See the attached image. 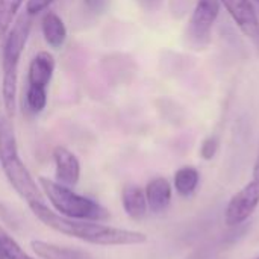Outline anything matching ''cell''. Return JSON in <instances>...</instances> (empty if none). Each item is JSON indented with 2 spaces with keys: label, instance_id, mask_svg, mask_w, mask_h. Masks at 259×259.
Returning a JSON list of instances; mask_svg holds the SVG:
<instances>
[{
  "label": "cell",
  "instance_id": "obj_7",
  "mask_svg": "<svg viewBox=\"0 0 259 259\" xmlns=\"http://www.w3.org/2000/svg\"><path fill=\"white\" fill-rule=\"evenodd\" d=\"M220 3L246 36L259 39V17L252 0H220Z\"/></svg>",
  "mask_w": 259,
  "mask_h": 259
},
{
  "label": "cell",
  "instance_id": "obj_15",
  "mask_svg": "<svg viewBox=\"0 0 259 259\" xmlns=\"http://www.w3.org/2000/svg\"><path fill=\"white\" fill-rule=\"evenodd\" d=\"M24 0H0V39L14 24V18Z\"/></svg>",
  "mask_w": 259,
  "mask_h": 259
},
{
  "label": "cell",
  "instance_id": "obj_10",
  "mask_svg": "<svg viewBox=\"0 0 259 259\" xmlns=\"http://www.w3.org/2000/svg\"><path fill=\"white\" fill-rule=\"evenodd\" d=\"M55 71V58L49 52H39L29 64L27 83L33 88L47 90Z\"/></svg>",
  "mask_w": 259,
  "mask_h": 259
},
{
  "label": "cell",
  "instance_id": "obj_6",
  "mask_svg": "<svg viewBox=\"0 0 259 259\" xmlns=\"http://www.w3.org/2000/svg\"><path fill=\"white\" fill-rule=\"evenodd\" d=\"M259 206V182L250 181L240 191H237L225 211V223L229 228L238 226L249 220Z\"/></svg>",
  "mask_w": 259,
  "mask_h": 259
},
{
  "label": "cell",
  "instance_id": "obj_13",
  "mask_svg": "<svg viewBox=\"0 0 259 259\" xmlns=\"http://www.w3.org/2000/svg\"><path fill=\"white\" fill-rule=\"evenodd\" d=\"M41 30L46 42L52 49H59L67 39V27L59 15L55 12H46L41 20Z\"/></svg>",
  "mask_w": 259,
  "mask_h": 259
},
{
  "label": "cell",
  "instance_id": "obj_19",
  "mask_svg": "<svg viewBox=\"0 0 259 259\" xmlns=\"http://www.w3.org/2000/svg\"><path fill=\"white\" fill-rule=\"evenodd\" d=\"M55 0H27L26 3V14L29 15H36L39 12H42L44 9L49 8V5H52Z\"/></svg>",
  "mask_w": 259,
  "mask_h": 259
},
{
  "label": "cell",
  "instance_id": "obj_25",
  "mask_svg": "<svg viewBox=\"0 0 259 259\" xmlns=\"http://www.w3.org/2000/svg\"><path fill=\"white\" fill-rule=\"evenodd\" d=\"M255 2H256V3H258V5H259V0H255Z\"/></svg>",
  "mask_w": 259,
  "mask_h": 259
},
{
  "label": "cell",
  "instance_id": "obj_23",
  "mask_svg": "<svg viewBox=\"0 0 259 259\" xmlns=\"http://www.w3.org/2000/svg\"><path fill=\"white\" fill-rule=\"evenodd\" d=\"M178 3H181V2H178ZM182 3H184V8H182V9H178V8H176V9L173 11V12H175V15H176V14H178V15H182V14L185 12V9H187V6L190 5V0H184Z\"/></svg>",
  "mask_w": 259,
  "mask_h": 259
},
{
  "label": "cell",
  "instance_id": "obj_21",
  "mask_svg": "<svg viewBox=\"0 0 259 259\" xmlns=\"http://www.w3.org/2000/svg\"><path fill=\"white\" fill-rule=\"evenodd\" d=\"M252 176H253V181L259 182V147H258V153H256V159H255V164H253Z\"/></svg>",
  "mask_w": 259,
  "mask_h": 259
},
{
  "label": "cell",
  "instance_id": "obj_9",
  "mask_svg": "<svg viewBox=\"0 0 259 259\" xmlns=\"http://www.w3.org/2000/svg\"><path fill=\"white\" fill-rule=\"evenodd\" d=\"M144 194H146L149 209L155 214H159V212H164L170 206L171 196H173V187L168 182V179L158 176L147 182Z\"/></svg>",
  "mask_w": 259,
  "mask_h": 259
},
{
  "label": "cell",
  "instance_id": "obj_5",
  "mask_svg": "<svg viewBox=\"0 0 259 259\" xmlns=\"http://www.w3.org/2000/svg\"><path fill=\"white\" fill-rule=\"evenodd\" d=\"M220 0H197L193 9L188 27L187 38L188 42L196 49L202 50L209 46L211 33L215 20L220 14Z\"/></svg>",
  "mask_w": 259,
  "mask_h": 259
},
{
  "label": "cell",
  "instance_id": "obj_17",
  "mask_svg": "<svg viewBox=\"0 0 259 259\" xmlns=\"http://www.w3.org/2000/svg\"><path fill=\"white\" fill-rule=\"evenodd\" d=\"M26 102H27V108H29L33 114L41 112V111L46 108V105H47V90H44V88L27 87Z\"/></svg>",
  "mask_w": 259,
  "mask_h": 259
},
{
  "label": "cell",
  "instance_id": "obj_12",
  "mask_svg": "<svg viewBox=\"0 0 259 259\" xmlns=\"http://www.w3.org/2000/svg\"><path fill=\"white\" fill-rule=\"evenodd\" d=\"M121 205L132 220H141L147 214V200L144 190L138 185H127L121 191Z\"/></svg>",
  "mask_w": 259,
  "mask_h": 259
},
{
  "label": "cell",
  "instance_id": "obj_22",
  "mask_svg": "<svg viewBox=\"0 0 259 259\" xmlns=\"http://www.w3.org/2000/svg\"><path fill=\"white\" fill-rule=\"evenodd\" d=\"M144 3H146L150 9H156V8L161 6L162 0H144Z\"/></svg>",
  "mask_w": 259,
  "mask_h": 259
},
{
  "label": "cell",
  "instance_id": "obj_8",
  "mask_svg": "<svg viewBox=\"0 0 259 259\" xmlns=\"http://www.w3.org/2000/svg\"><path fill=\"white\" fill-rule=\"evenodd\" d=\"M55 161V181L68 188L77 185L80 179V162L77 156L67 147L58 146L53 150Z\"/></svg>",
  "mask_w": 259,
  "mask_h": 259
},
{
  "label": "cell",
  "instance_id": "obj_1",
  "mask_svg": "<svg viewBox=\"0 0 259 259\" xmlns=\"http://www.w3.org/2000/svg\"><path fill=\"white\" fill-rule=\"evenodd\" d=\"M33 215L47 228L85 241L94 246H137L147 241V235L138 231L120 229L106 225H100L88 220L65 219L46 206V203H35L29 206Z\"/></svg>",
  "mask_w": 259,
  "mask_h": 259
},
{
  "label": "cell",
  "instance_id": "obj_3",
  "mask_svg": "<svg viewBox=\"0 0 259 259\" xmlns=\"http://www.w3.org/2000/svg\"><path fill=\"white\" fill-rule=\"evenodd\" d=\"M32 27V15L23 14L8 30V36L3 47L2 68H3V82H2V96L3 103L9 115L15 111V96H17V77H18V64L23 55L26 41L29 38Z\"/></svg>",
  "mask_w": 259,
  "mask_h": 259
},
{
  "label": "cell",
  "instance_id": "obj_2",
  "mask_svg": "<svg viewBox=\"0 0 259 259\" xmlns=\"http://www.w3.org/2000/svg\"><path fill=\"white\" fill-rule=\"evenodd\" d=\"M0 165L8 182L15 193L26 200L27 206L44 203V194L41 188L36 185V181L32 178L18 155L14 127L6 118L0 120Z\"/></svg>",
  "mask_w": 259,
  "mask_h": 259
},
{
  "label": "cell",
  "instance_id": "obj_24",
  "mask_svg": "<svg viewBox=\"0 0 259 259\" xmlns=\"http://www.w3.org/2000/svg\"><path fill=\"white\" fill-rule=\"evenodd\" d=\"M0 259H6L5 258V253H3V250H2V246H0Z\"/></svg>",
  "mask_w": 259,
  "mask_h": 259
},
{
  "label": "cell",
  "instance_id": "obj_4",
  "mask_svg": "<svg viewBox=\"0 0 259 259\" xmlns=\"http://www.w3.org/2000/svg\"><path fill=\"white\" fill-rule=\"evenodd\" d=\"M39 188L49 199L50 205L59 212V215L71 220L103 222L109 219V211L100 203L74 193L71 188L58 184L56 181L39 178Z\"/></svg>",
  "mask_w": 259,
  "mask_h": 259
},
{
  "label": "cell",
  "instance_id": "obj_11",
  "mask_svg": "<svg viewBox=\"0 0 259 259\" xmlns=\"http://www.w3.org/2000/svg\"><path fill=\"white\" fill-rule=\"evenodd\" d=\"M30 247L35 255L41 259H93V256L79 249L62 247L53 243L33 240L30 241Z\"/></svg>",
  "mask_w": 259,
  "mask_h": 259
},
{
  "label": "cell",
  "instance_id": "obj_26",
  "mask_svg": "<svg viewBox=\"0 0 259 259\" xmlns=\"http://www.w3.org/2000/svg\"><path fill=\"white\" fill-rule=\"evenodd\" d=\"M258 259H259V258H258Z\"/></svg>",
  "mask_w": 259,
  "mask_h": 259
},
{
  "label": "cell",
  "instance_id": "obj_14",
  "mask_svg": "<svg viewBox=\"0 0 259 259\" xmlns=\"http://www.w3.org/2000/svg\"><path fill=\"white\" fill-rule=\"evenodd\" d=\"M199 181H200V175L197 168L191 165H184L179 170H176L175 178H173V187L179 196L188 197L197 190Z\"/></svg>",
  "mask_w": 259,
  "mask_h": 259
},
{
  "label": "cell",
  "instance_id": "obj_20",
  "mask_svg": "<svg viewBox=\"0 0 259 259\" xmlns=\"http://www.w3.org/2000/svg\"><path fill=\"white\" fill-rule=\"evenodd\" d=\"M109 0H83V3L87 5V8L93 12V14H102L106 6H108Z\"/></svg>",
  "mask_w": 259,
  "mask_h": 259
},
{
  "label": "cell",
  "instance_id": "obj_16",
  "mask_svg": "<svg viewBox=\"0 0 259 259\" xmlns=\"http://www.w3.org/2000/svg\"><path fill=\"white\" fill-rule=\"evenodd\" d=\"M0 246L6 259H35L27 255L21 249V246L3 228H0Z\"/></svg>",
  "mask_w": 259,
  "mask_h": 259
},
{
  "label": "cell",
  "instance_id": "obj_18",
  "mask_svg": "<svg viewBox=\"0 0 259 259\" xmlns=\"http://www.w3.org/2000/svg\"><path fill=\"white\" fill-rule=\"evenodd\" d=\"M219 147H220L219 138L217 137H208V138L203 140V143L200 146V156L205 161H209V159H212L217 155Z\"/></svg>",
  "mask_w": 259,
  "mask_h": 259
}]
</instances>
